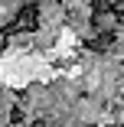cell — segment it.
I'll list each match as a JSON object with an SVG mask.
<instances>
[{"mask_svg":"<svg viewBox=\"0 0 124 127\" xmlns=\"http://www.w3.org/2000/svg\"><path fill=\"white\" fill-rule=\"evenodd\" d=\"M39 26V7L36 3H26V7H23L16 16H13V23H10V33H33Z\"/></svg>","mask_w":124,"mask_h":127,"instance_id":"cell-1","label":"cell"},{"mask_svg":"<svg viewBox=\"0 0 124 127\" xmlns=\"http://www.w3.org/2000/svg\"><path fill=\"white\" fill-rule=\"evenodd\" d=\"M111 46H114V33H95V39H88V49L95 52H108Z\"/></svg>","mask_w":124,"mask_h":127,"instance_id":"cell-2","label":"cell"},{"mask_svg":"<svg viewBox=\"0 0 124 127\" xmlns=\"http://www.w3.org/2000/svg\"><path fill=\"white\" fill-rule=\"evenodd\" d=\"M7 42H10V30L3 26V30H0V52H3V49H7Z\"/></svg>","mask_w":124,"mask_h":127,"instance_id":"cell-3","label":"cell"},{"mask_svg":"<svg viewBox=\"0 0 124 127\" xmlns=\"http://www.w3.org/2000/svg\"><path fill=\"white\" fill-rule=\"evenodd\" d=\"M10 124H23V111H20V108L10 111Z\"/></svg>","mask_w":124,"mask_h":127,"instance_id":"cell-4","label":"cell"},{"mask_svg":"<svg viewBox=\"0 0 124 127\" xmlns=\"http://www.w3.org/2000/svg\"><path fill=\"white\" fill-rule=\"evenodd\" d=\"M59 3H62V0H59Z\"/></svg>","mask_w":124,"mask_h":127,"instance_id":"cell-5","label":"cell"}]
</instances>
